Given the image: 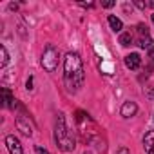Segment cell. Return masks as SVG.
Instances as JSON below:
<instances>
[{
    "mask_svg": "<svg viewBox=\"0 0 154 154\" xmlns=\"http://www.w3.org/2000/svg\"><path fill=\"white\" fill-rule=\"evenodd\" d=\"M54 140H56L58 147H60L62 150H65V152L74 150V147H76V138H74L72 131H69V129H67L63 114H58L56 127H54Z\"/></svg>",
    "mask_w": 154,
    "mask_h": 154,
    "instance_id": "7a4b0ae2",
    "label": "cell"
},
{
    "mask_svg": "<svg viewBox=\"0 0 154 154\" xmlns=\"http://www.w3.org/2000/svg\"><path fill=\"white\" fill-rule=\"evenodd\" d=\"M85 154H89V152H85Z\"/></svg>",
    "mask_w": 154,
    "mask_h": 154,
    "instance_id": "44dd1931",
    "label": "cell"
},
{
    "mask_svg": "<svg viewBox=\"0 0 154 154\" xmlns=\"http://www.w3.org/2000/svg\"><path fill=\"white\" fill-rule=\"evenodd\" d=\"M120 44H122L123 47L131 45V44H132V35H131V33H122V35H120Z\"/></svg>",
    "mask_w": 154,
    "mask_h": 154,
    "instance_id": "30bf717a",
    "label": "cell"
},
{
    "mask_svg": "<svg viewBox=\"0 0 154 154\" xmlns=\"http://www.w3.org/2000/svg\"><path fill=\"white\" fill-rule=\"evenodd\" d=\"M136 6H138L140 9H145V8H147V4H143V2H136Z\"/></svg>",
    "mask_w": 154,
    "mask_h": 154,
    "instance_id": "ac0fdd59",
    "label": "cell"
},
{
    "mask_svg": "<svg viewBox=\"0 0 154 154\" xmlns=\"http://www.w3.org/2000/svg\"><path fill=\"white\" fill-rule=\"evenodd\" d=\"M109 26H111V29L114 31V33H120L122 29H123V24H122V20L120 18H116L114 15H109Z\"/></svg>",
    "mask_w": 154,
    "mask_h": 154,
    "instance_id": "ba28073f",
    "label": "cell"
},
{
    "mask_svg": "<svg viewBox=\"0 0 154 154\" xmlns=\"http://www.w3.org/2000/svg\"><path fill=\"white\" fill-rule=\"evenodd\" d=\"M36 152H38V154H49V152H47L44 147H36Z\"/></svg>",
    "mask_w": 154,
    "mask_h": 154,
    "instance_id": "5bb4252c",
    "label": "cell"
},
{
    "mask_svg": "<svg viewBox=\"0 0 154 154\" xmlns=\"http://www.w3.org/2000/svg\"><path fill=\"white\" fill-rule=\"evenodd\" d=\"M42 65L47 72H54L58 67V49L54 45H47L42 54Z\"/></svg>",
    "mask_w": 154,
    "mask_h": 154,
    "instance_id": "3957f363",
    "label": "cell"
},
{
    "mask_svg": "<svg viewBox=\"0 0 154 154\" xmlns=\"http://www.w3.org/2000/svg\"><path fill=\"white\" fill-rule=\"evenodd\" d=\"M143 147L147 150V154H154V131L147 132L143 138Z\"/></svg>",
    "mask_w": 154,
    "mask_h": 154,
    "instance_id": "52a82bcc",
    "label": "cell"
},
{
    "mask_svg": "<svg viewBox=\"0 0 154 154\" xmlns=\"http://www.w3.org/2000/svg\"><path fill=\"white\" fill-rule=\"evenodd\" d=\"M138 29H140V35H141V38H143V36H149V27H147V26L140 24V26H138Z\"/></svg>",
    "mask_w": 154,
    "mask_h": 154,
    "instance_id": "4fadbf2b",
    "label": "cell"
},
{
    "mask_svg": "<svg viewBox=\"0 0 154 154\" xmlns=\"http://www.w3.org/2000/svg\"><path fill=\"white\" fill-rule=\"evenodd\" d=\"M149 58H152V60H154V45L149 49Z\"/></svg>",
    "mask_w": 154,
    "mask_h": 154,
    "instance_id": "9a60e30c",
    "label": "cell"
},
{
    "mask_svg": "<svg viewBox=\"0 0 154 154\" xmlns=\"http://www.w3.org/2000/svg\"><path fill=\"white\" fill-rule=\"evenodd\" d=\"M152 22H154V15H152Z\"/></svg>",
    "mask_w": 154,
    "mask_h": 154,
    "instance_id": "ffe728a7",
    "label": "cell"
},
{
    "mask_svg": "<svg viewBox=\"0 0 154 154\" xmlns=\"http://www.w3.org/2000/svg\"><path fill=\"white\" fill-rule=\"evenodd\" d=\"M6 145H8V150L11 152V154H24V150H22V145H20V141L13 136V134H9V136H6Z\"/></svg>",
    "mask_w": 154,
    "mask_h": 154,
    "instance_id": "277c9868",
    "label": "cell"
},
{
    "mask_svg": "<svg viewBox=\"0 0 154 154\" xmlns=\"http://www.w3.org/2000/svg\"><path fill=\"white\" fill-rule=\"evenodd\" d=\"M2 94H4V105H6V107H13V102H15V98H13L11 91H9L8 87H2Z\"/></svg>",
    "mask_w": 154,
    "mask_h": 154,
    "instance_id": "9c48e42d",
    "label": "cell"
},
{
    "mask_svg": "<svg viewBox=\"0 0 154 154\" xmlns=\"http://www.w3.org/2000/svg\"><path fill=\"white\" fill-rule=\"evenodd\" d=\"M116 154H129V150H127V149H125V147H122V149H120V150H118V152H116Z\"/></svg>",
    "mask_w": 154,
    "mask_h": 154,
    "instance_id": "2e32d148",
    "label": "cell"
},
{
    "mask_svg": "<svg viewBox=\"0 0 154 154\" xmlns=\"http://www.w3.org/2000/svg\"><path fill=\"white\" fill-rule=\"evenodd\" d=\"M150 96H152V98H154V91H152V93H150Z\"/></svg>",
    "mask_w": 154,
    "mask_h": 154,
    "instance_id": "d6986e66",
    "label": "cell"
},
{
    "mask_svg": "<svg viewBox=\"0 0 154 154\" xmlns=\"http://www.w3.org/2000/svg\"><path fill=\"white\" fill-rule=\"evenodd\" d=\"M125 65H127L131 71L140 69V65H141V58H140V54H138V53H131V54H127V56H125Z\"/></svg>",
    "mask_w": 154,
    "mask_h": 154,
    "instance_id": "5b68a950",
    "label": "cell"
},
{
    "mask_svg": "<svg viewBox=\"0 0 154 154\" xmlns=\"http://www.w3.org/2000/svg\"><path fill=\"white\" fill-rule=\"evenodd\" d=\"M152 40H150V36H143V38H140V42H138V45L141 47V49H150L152 45Z\"/></svg>",
    "mask_w": 154,
    "mask_h": 154,
    "instance_id": "8fae6325",
    "label": "cell"
},
{
    "mask_svg": "<svg viewBox=\"0 0 154 154\" xmlns=\"http://www.w3.org/2000/svg\"><path fill=\"white\" fill-rule=\"evenodd\" d=\"M102 6H103V8H112V6H114V2H103Z\"/></svg>",
    "mask_w": 154,
    "mask_h": 154,
    "instance_id": "e0dca14e",
    "label": "cell"
},
{
    "mask_svg": "<svg viewBox=\"0 0 154 154\" xmlns=\"http://www.w3.org/2000/svg\"><path fill=\"white\" fill-rule=\"evenodd\" d=\"M84 65H82V58L78 53H67L65 60H63V80L69 91H78L84 84Z\"/></svg>",
    "mask_w": 154,
    "mask_h": 154,
    "instance_id": "6da1fadb",
    "label": "cell"
},
{
    "mask_svg": "<svg viewBox=\"0 0 154 154\" xmlns=\"http://www.w3.org/2000/svg\"><path fill=\"white\" fill-rule=\"evenodd\" d=\"M0 54H2V62H0V65L6 67V65H8V62H9V56H8V51H6V47H4V45H0Z\"/></svg>",
    "mask_w": 154,
    "mask_h": 154,
    "instance_id": "7c38bea8",
    "label": "cell"
},
{
    "mask_svg": "<svg viewBox=\"0 0 154 154\" xmlns=\"http://www.w3.org/2000/svg\"><path fill=\"white\" fill-rule=\"evenodd\" d=\"M136 111H138V105H136L134 102H125V103L122 105V116H123V118H131V116H134Z\"/></svg>",
    "mask_w": 154,
    "mask_h": 154,
    "instance_id": "8992f818",
    "label": "cell"
}]
</instances>
